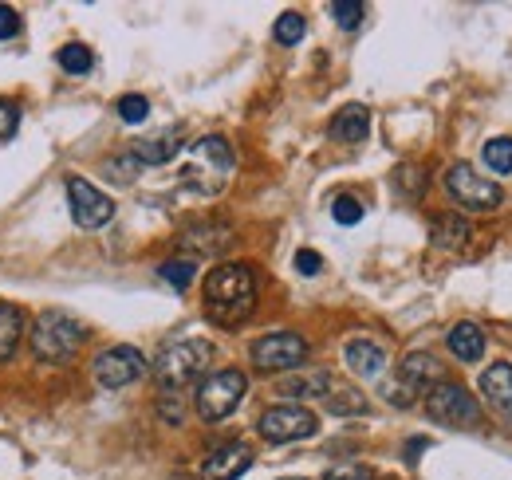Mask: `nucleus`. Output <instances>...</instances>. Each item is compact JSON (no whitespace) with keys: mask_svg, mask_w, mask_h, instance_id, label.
<instances>
[{"mask_svg":"<svg viewBox=\"0 0 512 480\" xmlns=\"http://www.w3.org/2000/svg\"><path fill=\"white\" fill-rule=\"evenodd\" d=\"M256 307V276L249 264H221L205 276V315L217 327H241Z\"/></svg>","mask_w":512,"mask_h":480,"instance_id":"nucleus-1","label":"nucleus"},{"mask_svg":"<svg viewBox=\"0 0 512 480\" xmlns=\"http://www.w3.org/2000/svg\"><path fill=\"white\" fill-rule=\"evenodd\" d=\"M209 362H213V343L209 339H178V343L162 347V355L154 359V382L166 394L170 390L178 394V390L193 386L205 374Z\"/></svg>","mask_w":512,"mask_h":480,"instance_id":"nucleus-2","label":"nucleus"},{"mask_svg":"<svg viewBox=\"0 0 512 480\" xmlns=\"http://www.w3.org/2000/svg\"><path fill=\"white\" fill-rule=\"evenodd\" d=\"M32 355L40 362H67L87 339V331L64 315V311H44L36 323H32Z\"/></svg>","mask_w":512,"mask_h":480,"instance_id":"nucleus-3","label":"nucleus"},{"mask_svg":"<svg viewBox=\"0 0 512 480\" xmlns=\"http://www.w3.org/2000/svg\"><path fill=\"white\" fill-rule=\"evenodd\" d=\"M233 170V150L225 138L209 134L193 146L190 166H182V185H190L197 193H217L225 185V174Z\"/></svg>","mask_w":512,"mask_h":480,"instance_id":"nucleus-4","label":"nucleus"},{"mask_svg":"<svg viewBox=\"0 0 512 480\" xmlns=\"http://www.w3.org/2000/svg\"><path fill=\"white\" fill-rule=\"evenodd\" d=\"M245 390H249V378H245V370H237V366L209 374V378L197 386V414H201V421H225L241 406Z\"/></svg>","mask_w":512,"mask_h":480,"instance_id":"nucleus-5","label":"nucleus"},{"mask_svg":"<svg viewBox=\"0 0 512 480\" xmlns=\"http://www.w3.org/2000/svg\"><path fill=\"white\" fill-rule=\"evenodd\" d=\"M446 189H449V197H453L461 209H469V213H493V209H501V197H505L497 181L481 178L469 162L449 166Z\"/></svg>","mask_w":512,"mask_h":480,"instance_id":"nucleus-6","label":"nucleus"},{"mask_svg":"<svg viewBox=\"0 0 512 480\" xmlns=\"http://www.w3.org/2000/svg\"><path fill=\"white\" fill-rule=\"evenodd\" d=\"M304 359H308V339L296 335V331H272V335H264V339L253 343V366L260 374L296 370Z\"/></svg>","mask_w":512,"mask_h":480,"instance_id":"nucleus-7","label":"nucleus"},{"mask_svg":"<svg viewBox=\"0 0 512 480\" xmlns=\"http://www.w3.org/2000/svg\"><path fill=\"white\" fill-rule=\"evenodd\" d=\"M426 414L438 421V425L469 429V425L481 421V406H477V398H469L465 386H457V382H438V386L426 394Z\"/></svg>","mask_w":512,"mask_h":480,"instance_id":"nucleus-8","label":"nucleus"},{"mask_svg":"<svg viewBox=\"0 0 512 480\" xmlns=\"http://www.w3.org/2000/svg\"><path fill=\"white\" fill-rule=\"evenodd\" d=\"M256 429H260L264 441L288 445V441H308V437H316L320 418H316L308 406H272V410L260 414Z\"/></svg>","mask_w":512,"mask_h":480,"instance_id":"nucleus-9","label":"nucleus"},{"mask_svg":"<svg viewBox=\"0 0 512 480\" xmlns=\"http://www.w3.org/2000/svg\"><path fill=\"white\" fill-rule=\"evenodd\" d=\"M91 370H95V382L103 390H123V386L138 382L146 374V359H142L138 347H107V351L95 355Z\"/></svg>","mask_w":512,"mask_h":480,"instance_id":"nucleus-10","label":"nucleus"},{"mask_svg":"<svg viewBox=\"0 0 512 480\" xmlns=\"http://www.w3.org/2000/svg\"><path fill=\"white\" fill-rule=\"evenodd\" d=\"M67 201H71V217L79 229H103L115 217V201L83 178H67Z\"/></svg>","mask_w":512,"mask_h":480,"instance_id":"nucleus-11","label":"nucleus"},{"mask_svg":"<svg viewBox=\"0 0 512 480\" xmlns=\"http://www.w3.org/2000/svg\"><path fill=\"white\" fill-rule=\"evenodd\" d=\"M438 382H446V378H442V362L434 359V355L414 351V355H406V359L398 362V378H394V386H402L410 398H426Z\"/></svg>","mask_w":512,"mask_h":480,"instance_id":"nucleus-12","label":"nucleus"},{"mask_svg":"<svg viewBox=\"0 0 512 480\" xmlns=\"http://www.w3.org/2000/svg\"><path fill=\"white\" fill-rule=\"evenodd\" d=\"M253 469V449L249 445H225L217 453L205 457L201 480H237Z\"/></svg>","mask_w":512,"mask_h":480,"instance_id":"nucleus-13","label":"nucleus"},{"mask_svg":"<svg viewBox=\"0 0 512 480\" xmlns=\"http://www.w3.org/2000/svg\"><path fill=\"white\" fill-rule=\"evenodd\" d=\"M229 244H233V229L221 221H201L182 233V248H190L197 256H221Z\"/></svg>","mask_w":512,"mask_h":480,"instance_id":"nucleus-14","label":"nucleus"},{"mask_svg":"<svg viewBox=\"0 0 512 480\" xmlns=\"http://www.w3.org/2000/svg\"><path fill=\"white\" fill-rule=\"evenodd\" d=\"M481 394L489 398V406H493L501 418H512V366L509 362H493V366L481 374Z\"/></svg>","mask_w":512,"mask_h":480,"instance_id":"nucleus-15","label":"nucleus"},{"mask_svg":"<svg viewBox=\"0 0 512 480\" xmlns=\"http://www.w3.org/2000/svg\"><path fill=\"white\" fill-rule=\"evenodd\" d=\"M320 402L331 410V414H339V418L367 414V398H363V390H355L351 382H343V378H335V374H331V382H327V390H323Z\"/></svg>","mask_w":512,"mask_h":480,"instance_id":"nucleus-16","label":"nucleus"},{"mask_svg":"<svg viewBox=\"0 0 512 480\" xmlns=\"http://www.w3.org/2000/svg\"><path fill=\"white\" fill-rule=\"evenodd\" d=\"M343 359H347V366L359 378H379L386 370V351L379 343H371V339H351L347 351H343Z\"/></svg>","mask_w":512,"mask_h":480,"instance_id":"nucleus-17","label":"nucleus"},{"mask_svg":"<svg viewBox=\"0 0 512 480\" xmlns=\"http://www.w3.org/2000/svg\"><path fill=\"white\" fill-rule=\"evenodd\" d=\"M367 130H371V115H367V107H359V103L343 107V111L331 119V138H335V142H363Z\"/></svg>","mask_w":512,"mask_h":480,"instance_id":"nucleus-18","label":"nucleus"},{"mask_svg":"<svg viewBox=\"0 0 512 480\" xmlns=\"http://www.w3.org/2000/svg\"><path fill=\"white\" fill-rule=\"evenodd\" d=\"M20 339H24V311L16 303H0V362L20 351Z\"/></svg>","mask_w":512,"mask_h":480,"instance_id":"nucleus-19","label":"nucleus"},{"mask_svg":"<svg viewBox=\"0 0 512 480\" xmlns=\"http://www.w3.org/2000/svg\"><path fill=\"white\" fill-rule=\"evenodd\" d=\"M449 351L461 362H477L485 355V331L477 323H457L449 331Z\"/></svg>","mask_w":512,"mask_h":480,"instance_id":"nucleus-20","label":"nucleus"},{"mask_svg":"<svg viewBox=\"0 0 512 480\" xmlns=\"http://www.w3.org/2000/svg\"><path fill=\"white\" fill-rule=\"evenodd\" d=\"M178 150H182V146H178V134H158V138H142V142H134L130 154H134L142 166H162V162H170Z\"/></svg>","mask_w":512,"mask_h":480,"instance_id":"nucleus-21","label":"nucleus"},{"mask_svg":"<svg viewBox=\"0 0 512 480\" xmlns=\"http://www.w3.org/2000/svg\"><path fill=\"white\" fill-rule=\"evenodd\" d=\"M327 382H331V374H327V370H304V374L284 378V382H280V390H284L288 398H323Z\"/></svg>","mask_w":512,"mask_h":480,"instance_id":"nucleus-22","label":"nucleus"},{"mask_svg":"<svg viewBox=\"0 0 512 480\" xmlns=\"http://www.w3.org/2000/svg\"><path fill=\"white\" fill-rule=\"evenodd\" d=\"M473 237V229H469V221H461V217H442L438 225H434V244L438 248H465Z\"/></svg>","mask_w":512,"mask_h":480,"instance_id":"nucleus-23","label":"nucleus"},{"mask_svg":"<svg viewBox=\"0 0 512 480\" xmlns=\"http://www.w3.org/2000/svg\"><path fill=\"white\" fill-rule=\"evenodd\" d=\"M158 276H162L170 288L186 292V288L193 284V276H197V264H193V260H186V256H182V260H166V264L158 268Z\"/></svg>","mask_w":512,"mask_h":480,"instance_id":"nucleus-24","label":"nucleus"},{"mask_svg":"<svg viewBox=\"0 0 512 480\" xmlns=\"http://www.w3.org/2000/svg\"><path fill=\"white\" fill-rule=\"evenodd\" d=\"M304 32H308V20L300 16V12H284L280 20H276V28H272V36H276V44H300L304 40Z\"/></svg>","mask_w":512,"mask_h":480,"instance_id":"nucleus-25","label":"nucleus"},{"mask_svg":"<svg viewBox=\"0 0 512 480\" xmlns=\"http://www.w3.org/2000/svg\"><path fill=\"white\" fill-rule=\"evenodd\" d=\"M485 166L493 174H512V138H489L485 142Z\"/></svg>","mask_w":512,"mask_h":480,"instance_id":"nucleus-26","label":"nucleus"},{"mask_svg":"<svg viewBox=\"0 0 512 480\" xmlns=\"http://www.w3.org/2000/svg\"><path fill=\"white\" fill-rule=\"evenodd\" d=\"M91 52L83 48V44H67V48H60V67H64L67 75H87L91 71Z\"/></svg>","mask_w":512,"mask_h":480,"instance_id":"nucleus-27","label":"nucleus"},{"mask_svg":"<svg viewBox=\"0 0 512 480\" xmlns=\"http://www.w3.org/2000/svg\"><path fill=\"white\" fill-rule=\"evenodd\" d=\"M331 16H335V24H339V28H347V32H351V28H359V24H363L367 8H363L359 0H335V4H331Z\"/></svg>","mask_w":512,"mask_h":480,"instance_id":"nucleus-28","label":"nucleus"},{"mask_svg":"<svg viewBox=\"0 0 512 480\" xmlns=\"http://www.w3.org/2000/svg\"><path fill=\"white\" fill-rule=\"evenodd\" d=\"M331 217H335L339 225H359V221H363V205H359L355 197L339 193V197L331 201Z\"/></svg>","mask_w":512,"mask_h":480,"instance_id":"nucleus-29","label":"nucleus"},{"mask_svg":"<svg viewBox=\"0 0 512 480\" xmlns=\"http://www.w3.org/2000/svg\"><path fill=\"white\" fill-rule=\"evenodd\" d=\"M323 480H375V469H367L363 461H343V465H331Z\"/></svg>","mask_w":512,"mask_h":480,"instance_id":"nucleus-30","label":"nucleus"},{"mask_svg":"<svg viewBox=\"0 0 512 480\" xmlns=\"http://www.w3.org/2000/svg\"><path fill=\"white\" fill-rule=\"evenodd\" d=\"M146 115H150V103H146L142 95H123V99H119V119L123 122L138 126V122H146Z\"/></svg>","mask_w":512,"mask_h":480,"instance_id":"nucleus-31","label":"nucleus"},{"mask_svg":"<svg viewBox=\"0 0 512 480\" xmlns=\"http://www.w3.org/2000/svg\"><path fill=\"white\" fill-rule=\"evenodd\" d=\"M138 166H142V162L130 154V158H115V162H107V174H115V181H119V185H130V181H134V174H138Z\"/></svg>","mask_w":512,"mask_h":480,"instance_id":"nucleus-32","label":"nucleus"},{"mask_svg":"<svg viewBox=\"0 0 512 480\" xmlns=\"http://www.w3.org/2000/svg\"><path fill=\"white\" fill-rule=\"evenodd\" d=\"M16 126H20V111H16V103L0 99V142H8V138L16 134Z\"/></svg>","mask_w":512,"mask_h":480,"instance_id":"nucleus-33","label":"nucleus"},{"mask_svg":"<svg viewBox=\"0 0 512 480\" xmlns=\"http://www.w3.org/2000/svg\"><path fill=\"white\" fill-rule=\"evenodd\" d=\"M296 272H300V276H320L323 256L320 252H312V248H300V252H296Z\"/></svg>","mask_w":512,"mask_h":480,"instance_id":"nucleus-34","label":"nucleus"},{"mask_svg":"<svg viewBox=\"0 0 512 480\" xmlns=\"http://www.w3.org/2000/svg\"><path fill=\"white\" fill-rule=\"evenodd\" d=\"M16 32H20V16H16V8L0 4V40H12Z\"/></svg>","mask_w":512,"mask_h":480,"instance_id":"nucleus-35","label":"nucleus"},{"mask_svg":"<svg viewBox=\"0 0 512 480\" xmlns=\"http://www.w3.org/2000/svg\"><path fill=\"white\" fill-rule=\"evenodd\" d=\"M158 414H162L166 421H174V425H178V421L186 418V410H182V398H170V394H166V398L158 402Z\"/></svg>","mask_w":512,"mask_h":480,"instance_id":"nucleus-36","label":"nucleus"},{"mask_svg":"<svg viewBox=\"0 0 512 480\" xmlns=\"http://www.w3.org/2000/svg\"><path fill=\"white\" fill-rule=\"evenodd\" d=\"M280 480H304V477H280Z\"/></svg>","mask_w":512,"mask_h":480,"instance_id":"nucleus-37","label":"nucleus"}]
</instances>
